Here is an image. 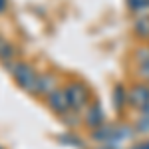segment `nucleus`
Masks as SVG:
<instances>
[{
    "instance_id": "obj_8",
    "label": "nucleus",
    "mask_w": 149,
    "mask_h": 149,
    "mask_svg": "<svg viewBox=\"0 0 149 149\" xmlns=\"http://www.w3.org/2000/svg\"><path fill=\"white\" fill-rule=\"evenodd\" d=\"M133 32L141 40H149V12L135 14V18H133Z\"/></svg>"
},
{
    "instance_id": "obj_6",
    "label": "nucleus",
    "mask_w": 149,
    "mask_h": 149,
    "mask_svg": "<svg viewBox=\"0 0 149 149\" xmlns=\"http://www.w3.org/2000/svg\"><path fill=\"white\" fill-rule=\"evenodd\" d=\"M137 58V78L139 81L149 84V46H141L135 52Z\"/></svg>"
},
{
    "instance_id": "obj_1",
    "label": "nucleus",
    "mask_w": 149,
    "mask_h": 149,
    "mask_svg": "<svg viewBox=\"0 0 149 149\" xmlns=\"http://www.w3.org/2000/svg\"><path fill=\"white\" fill-rule=\"evenodd\" d=\"M6 70L10 72L12 80L14 84L26 93H32L36 95V86H38V72L32 64H28V62H22V60H12L8 64H4Z\"/></svg>"
},
{
    "instance_id": "obj_4",
    "label": "nucleus",
    "mask_w": 149,
    "mask_h": 149,
    "mask_svg": "<svg viewBox=\"0 0 149 149\" xmlns=\"http://www.w3.org/2000/svg\"><path fill=\"white\" fill-rule=\"evenodd\" d=\"M46 105L54 111V113L58 115H66L72 111V107H70V100L68 95H66V90H64V86H60V88H56L52 93H48L46 97Z\"/></svg>"
},
{
    "instance_id": "obj_9",
    "label": "nucleus",
    "mask_w": 149,
    "mask_h": 149,
    "mask_svg": "<svg viewBox=\"0 0 149 149\" xmlns=\"http://www.w3.org/2000/svg\"><path fill=\"white\" fill-rule=\"evenodd\" d=\"M12 60H18V52H16V46L8 42L4 36H0V62L8 64Z\"/></svg>"
},
{
    "instance_id": "obj_10",
    "label": "nucleus",
    "mask_w": 149,
    "mask_h": 149,
    "mask_svg": "<svg viewBox=\"0 0 149 149\" xmlns=\"http://www.w3.org/2000/svg\"><path fill=\"white\" fill-rule=\"evenodd\" d=\"M8 8V0H0V14Z\"/></svg>"
},
{
    "instance_id": "obj_11",
    "label": "nucleus",
    "mask_w": 149,
    "mask_h": 149,
    "mask_svg": "<svg viewBox=\"0 0 149 149\" xmlns=\"http://www.w3.org/2000/svg\"><path fill=\"white\" fill-rule=\"evenodd\" d=\"M131 149H149V141L147 143H141V145H135V147H131Z\"/></svg>"
},
{
    "instance_id": "obj_3",
    "label": "nucleus",
    "mask_w": 149,
    "mask_h": 149,
    "mask_svg": "<svg viewBox=\"0 0 149 149\" xmlns=\"http://www.w3.org/2000/svg\"><path fill=\"white\" fill-rule=\"evenodd\" d=\"M127 103L133 109H139V111L149 107V84L139 81L135 86H131L129 92H127Z\"/></svg>"
},
{
    "instance_id": "obj_2",
    "label": "nucleus",
    "mask_w": 149,
    "mask_h": 149,
    "mask_svg": "<svg viewBox=\"0 0 149 149\" xmlns=\"http://www.w3.org/2000/svg\"><path fill=\"white\" fill-rule=\"evenodd\" d=\"M64 90H66V95H68L70 100V107H72V111H84L88 105H90V100H92V93L88 90V86L80 80H72L68 81L66 86H64Z\"/></svg>"
},
{
    "instance_id": "obj_12",
    "label": "nucleus",
    "mask_w": 149,
    "mask_h": 149,
    "mask_svg": "<svg viewBox=\"0 0 149 149\" xmlns=\"http://www.w3.org/2000/svg\"><path fill=\"white\" fill-rule=\"evenodd\" d=\"M0 149H2V147H0Z\"/></svg>"
},
{
    "instance_id": "obj_7",
    "label": "nucleus",
    "mask_w": 149,
    "mask_h": 149,
    "mask_svg": "<svg viewBox=\"0 0 149 149\" xmlns=\"http://www.w3.org/2000/svg\"><path fill=\"white\" fill-rule=\"evenodd\" d=\"M56 88H60L58 86V78L54 76V74H40L38 76V86H36V95H44L46 97L48 93H52Z\"/></svg>"
},
{
    "instance_id": "obj_5",
    "label": "nucleus",
    "mask_w": 149,
    "mask_h": 149,
    "mask_svg": "<svg viewBox=\"0 0 149 149\" xmlns=\"http://www.w3.org/2000/svg\"><path fill=\"white\" fill-rule=\"evenodd\" d=\"M81 121H84V125L90 127V129H95V127L103 125L105 123V113H103L102 105L100 103H90L86 107V111H84Z\"/></svg>"
}]
</instances>
